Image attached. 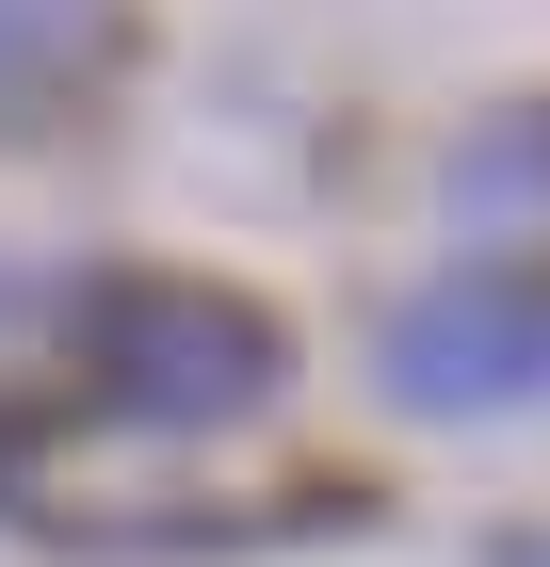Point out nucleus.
<instances>
[{
	"mask_svg": "<svg viewBox=\"0 0 550 567\" xmlns=\"http://www.w3.org/2000/svg\"><path fill=\"white\" fill-rule=\"evenodd\" d=\"M82 373H97V405L195 437V422L276 405L292 341H276V308L211 292V276H114V292H82Z\"/></svg>",
	"mask_w": 550,
	"mask_h": 567,
	"instance_id": "nucleus-1",
	"label": "nucleus"
},
{
	"mask_svg": "<svg viewBox=\"0 0 550 567\" xmlns=\"http://www.w3.org/2000/svg\"><path fill=\"white\" fill-rule=\"evenodd\" d=\"M388 390L437 405V422H502L550 390V292L535 276H437V292L388 308Z\"/></svg>",
	"mask_w": 550,
	"mask_h": 567,
	"instance_id": "nucleus-2",
	"label": "nucleus"
},
{
	"mask_svg": "<svg viewBox=\"0 0 550 567\" xmlns=\"http://www.w3.org/2000/svg\"><path fill=\"white\" fill-rule=\"evenodd\" d=\"M114 0H0V97H49L65 65H97Z\"/></svg>",
	"mask_w": 550,
	"mask_h": 567,
	"instance_id": "nucleus-3",
	"label": "nucleus"
},
{
	"mask_svg": "<svg viewBox=\"0 0 550 567\" xmlns=\"http://www.w3.org/2000/svg\"><path fill=\"white\" fill-rule=\"evenodd\" d=\"M17 454H33V437H17V422H0V486H17Z\"/></svg>",
	"mask_w": 550,
	"mask_h": 567,
	"instance_id": "nucleus-4",
	"label": "nucleus"
}]
</instances>
